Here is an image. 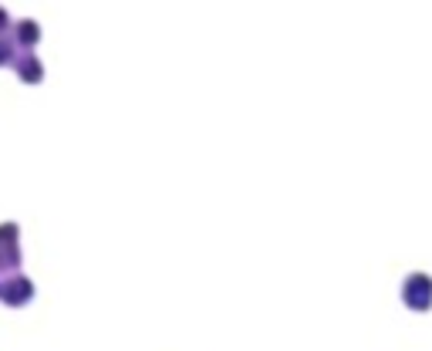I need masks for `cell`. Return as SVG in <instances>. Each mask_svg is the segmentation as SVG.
<instances>
[{
	"mask_svg": "<svg viewBox=\"0 0 432 351\" xmlns=\"http://www.w3.org/2000/svg\"><path fill=\"white\" fill-rule=\"evenodd\" d=\"M406 300L412 304V308H429L432 304V284H429V277H412L406 287Z\"/></svg>",
	"mask_w": 432,
	"mask_h": 351,
	"instance_id": "obj_1",
	"label": "cell"
},
{
	"mask_svg": "<svg viewBox=\"0 0 432 351\" xmlns=\"http://www.w3.org/2000/svg\"><path fill=\"white\" fill-rule=\"evenodd\" d=\"M0 298L7 300V304H24L31 298V284H27L24 277H17V281H7V284L0 287Z\"/></svg>",
	"mask_w": 432,
	"mask_h": 351,
	"instance_id": "obj_2",
	"label": "cell"
}]
</instances>
